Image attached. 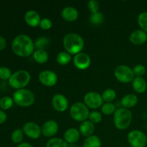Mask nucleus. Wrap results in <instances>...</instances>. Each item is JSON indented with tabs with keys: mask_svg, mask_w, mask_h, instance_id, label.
<instances>
[{
	"mask_svg": "<svg viewBox=\"0 0 147 147\" xmlns=\"http://www.w3.org/2000/svg\"><path fill=\"white\" fill-rule=\"evenodd\" d=\"M116 109H117L115 105L112 103H103V104L100 107V111H101V113L106 116H110L115 113Z\"/></svg>",
	"mask_w": 147,
	"mask_h": 147,
	"instance_id": "obj_31",
	"label": "nucleus"
},
{
	"mask_svg": "<svg viewBox=\"0 0 147 147\" xmlns=\"http://www.w3.org/2000/svg\"><path fill=\"white\" fill-rule=\"evenodd\" d=\"M34 49V42L27 34H19L14 37L11 42V50L19 57H27L32 55Z\"/></svg>",
	"mask_w": 147,
	"mask_h": 147,
	"instance_id": "obj_1",
	"label": "nucleus"
},
{
	"mask_svg": "<svg viewBox=\"0 0 147 147\" xmlns=\"http://www.w3.org/2000/svg\"><path fill=\"white\" fill-rule=\"evenodd\" d=\"M46 147H68V144L61 138H51L47 141Z\"/></svg>",
	"mask_w": 147,
	"mask_h": 147,
	"instance_id": "obj_25",
	"label": "nucleus"
},
{
	"mask_svg": "<svg viewBox=\"0 0 147 147\" xmlns=\"http://www.w3.org/2000/svg\"><path fill=\"white\" fill-rule=\"evenodd\" d=\"M88 10L90 11V14L98 12L99 11V9H100L99 1H96V0H90L88 3Z\"/></svg>",
	"mask_w": 147,
	"mask_h": 147,
	"instance_id": "obj_36",
	"label": "nucleus"
},
{
	"mask_svg": "<svg viewBox=\"0 0 147 147\" xmlns=\"http://www.w3.org/2000/svg\"><path fill=\"white\" fill-rule=\"evenodd\" d=\"M7 115L5 113V111L1 109H0V124H2L7 121Z\"/></svg>",
	"mask_w": 147,
	"mask_h": 147,
	"instance_id": "obj_38",
	"label": "nucleus"
},
{
	"mask_svg": "<svg viewBox=\"0 0 147 147\" xmlns=\"http://www.w3.org/2000/svg\"><path fill=\"white\" fill-rule=\"evenodd\" d=\"M24 22L31 27H37L40 25L41 17L40 14L35 10H29L24 14Z\"/></svg>",
	"mask_w": 147,
	"mask_h": 147,
	"instance_id": "obj_15",
	"label": "nucleus"
},
{
	"mask_svg": "<svg viewBox=\"0 0 147 147\" xmlns=\"http://www.w3.org/2000/svg\"><path fill=\"white\" fill-rule=\"evenodd\" d=\"M102 119H103V116L100 112L97 111H93L90 112V114L88 116V120L90 122L96 124V123H99L101 122Z\"/></svg>",
	"mask_w": 147,
	"mask_h": 147,
	"instance_id": "obj_33",
	"label": "nucleus"
},
{
	"mask_svg": "<svg viewBox=\"0 0 147 147\" xmlns=\"http://www.w3.org/2000/svg\"><path fill=\"white\" fill-rule=\"evenodd\" d=\"M38 80L41 84L46 87H53L57 84L58 77L54 71L45 70L40 72L38 75Z\"/></svg>",
	"mask_w": 147,
	"mask_h": 147,
	"instance_id": "obj_10",
	"label": "nucleus"
},
{
	"mask_svg": "<svg viewBox=\"0 0 147 147\" xmlns=\"http://www.w3.org/2000/svg\"><path fill=\"white\" fill-rule=\"evenodd\" d=\"M33 60L38 64H44L48 61L49 55L45 50L36 49L32 54Z\"/></svg>",
	"mask_w": 147,
	"mask_h": 147,
	"instance_id": "obj_22",
	"label": "nucleus"
},
{
	"mask_svg": "<svg viewBox=\"0 0 147 147\" xmlns=\"http://www.w3.org/2000/svg\"><path fill=\"white\" fill-rule=\"evenodd\" d=\"M76 147H83V146H76Z\"/></svg>",
	"mask_w": 147,
	"mask_h": 147,
	"instance_id": "obj_41",
	"label": "nucleus"
},
{
	"mask_svg": "<svg viewBox=\"0 0 147 147\" xmlns=\"http://www.w3.org/2000/svg\"><path fill=\"white\" fill-rule=\"evenodd\" d=\"M11 72L9 67L6 66H1L0 67V79L4 80H9L11 76Z\"/></svg>",
	"mask_w": 147,
	"mask_h": 147,
	"instance_id": "obj_35",
	"label": "nucleus"
},
{
	"mask_svg": "<svg viewBox=\"0 0 147 147\" xmlns=\"http://www.w3.org/2000/svg\"><path fill=\"white\" fill-rule=\"evenodd\" d=\"M101 140L96 135L86 137L83 144V147H101Z\"/></svg>",
	"mask_w": 147,
	"mask_h": 147,
	"instance_id": "obj_23",
	"label": "nucleus"
},
{
	"mask_svg": "<svg viewBox=\"0 0 147 147\" xmlns=\"http://www.w3.org/2000/svg\"><path fill=\"white\" fill-rule=\"evenodd\" d=\"M138 97L133 93H129L123 96L121 100V105L125 109H131L138 103Z\"/></svg>",
	"mask_w": 147,
	"mask_h": 147,
	"instance_id": "obj_20",
	"label": "nucleus"
},
{
	"mask_svg": "<svg viewBox=\"0 0 147 147\" xmlns=\"http://www.w3.org/2000/svg\"><path fill=\"white\" fill-rule=\"evenodd\" d=\"M89 21H90V24H93V25H100L104 21V16L100 11L93 13V14H90Z\"/></svg>",
	"mask_w": 147,
	"mask_h": 147,
	"instance_id": "obj_29",
	"label": "nucleus"
},
{
	"mask_svg": "<svg viewBox=\"0 0 147 147\" xmlns=\"http://www.w3.org/2000/svg\"><path fill=\"white\" fill-rule=\"evenodd\" d=\"M40 27L43 30H49L53 27V22L49 18L42 19L40 23Z\"/></svg>",
	"mask_w": 147,
	"mask_h": 147,
	"instance_id": "obj_37",
	"label": "nucleus"
},
{
	"mask_svg": "<svg viewBox=\"0 0 147 147\" xmlns=\"http://www.w3.org/2000/svg\"><path fill=\"white\" fill-rule=\"evenodd\" d=\"M102 98L105 103H112L116 98V92L112 88H107L102 93Z\"/></svg>",
	"mask_w": 147,
	"mask_h": 147,
	"instance_id": "obj_26",
	"label": "nucleus"
},
{
	"mask_svg": "<svg viewBox=\"0 0 147 147\" xmlns=\"http://www.w3.org/2000/svg\"><path fill=\"white\" fill-rule=\"evenodd\" d=\"M137 22L141 30L147 33V11H143L139 14Z\"/></svg>",
	"mask_w": 147,
	"mask_h": 147,
	"instance_id": "obj_32",
	"label": "nucleus"
},
{
	"mask_svg": "<svg viewBox=\"0 0 147 147\" xmlns=\"http://www.w3.org/2000/svg\"><path fill=\"white\" fill-rule=\"evenodd\" d=\"M91 64V59L90 56L86 53H78L73 57V65L77 69L84 70L88 68Z\"/></svg>",
	"mask_w": 147,
	"mask_h": 147,
	"instance_id": "obj_12",
	"label": "nucleus"
},
{
	"mask_svg": "<svg viewBox=\"0 0 147 147\" xmlns=\"http://www.w3.org/2000/svg\"><path fill=\"white\" fill-rule=\"evenodd\" d=\"M114 76L116 80L121 83H131L135 78L132 68L125 65H121L116 67Z\"/></svg>",
	"mask_w": 147,
	"mask_h": 147,
	"instance_id": "obj_7",
	"label": "nucleus"
},
{
	"mask_svg": "<svg viewBox=\"0 0 147 147\" xmlns=\"http://www.w3.org/2000/svg\"><path fill=\"white\" fill-rule=\"evenodd\" d=\"M132 70H133V73L135 77L143 78V76H144L146 72V67L142 64H138L135 65L132 68Z\"/></svg>",
	"mask_w": 147,
	"mask_h": 147,
	"instance_id": "obj_34",
	"label": "nucleus"
},
{
	"mask_svg": "<svg viewBox=\"0 0 147 147\" xmlns=\"http://www.w3.org/2000/svg\"><path fill=\"white\" fill-rule=\"evenodd\" d=\"M7 45V40L4 37L0 35V50H3L6 48Z\"/></svg>",
	"mask_w": 147,
	"mask_h": 147,
	"instance_id": "obj_39",
	"label": "nucleus"
},
{
	"mask_svg": "<svg viewBox=\"0 0 147 147\" xmlns=\"http://www.w3.org/2000/svg\"><path fill=\"white\" fill-rule=\"evenodd\" d=\"M31 80V76L28 71L25 70H20L11 74L9 79V85L12 88L17 90L25 88L26 86Z\"/></svg>",
	"mask_w": 147,
	"mask_h": 147,
	"instance_id": "obj_4",
	"label": "nucleus"
},
{
	"mask_svg": "<svg viewBox=\"0 0 147 147\" xmlns=\"http://www.w3.org/2000/svg\"><path fill=\"white\" fill-rule=\"evenodd\" d=\"M42 134L47 138L54 136L58 132L59 125L55 120H48L43 123L41 127Z\"/></svg>",
	"mask_w": 147,
	"mask_h": 147,
	"instance_id": "obj_14",
	"label": "nucleus"
},
{
	"mask_svg": "<svg viewBox=\"0 0 147 147\" xmlns=\"http://www.w3.org/2000/svg\"><path fill=\"white\" fill-rule=\"evenodd\" d=\"M79 13L76 8L73 7H66L61 11V17L67 22H74L78 18Z\"/></svg>",
	"mask_w": 147,
	"mask_h": 147,
	"instance_id": "obj_18",
	"label": "nucleus"
},
{
	"mask_svg": "<svg viewBox=\"0 0 147 147\" xmlns=\"http://www.w3.org/2000/svg\"><path fill=\"white\" fill-rule=\"evenodd\" d=\"M24 132L23 130L21 129H17L11 134V142L17 144H20L22 143V141L24 139Z\"/></svg>",
	"mask_w": 147,
	"mask_h": 147,
	"instance_id": "obj_28",
	"label": "nucleus"
},
{
	"mask_svg": "<svg viewBox=\"0 0 147 147\" xmlns=\"http://www.w3.org/2000/svg\"><path fill=\"white\" fill-rule=\"evenodd\" d=\"M127 140L131 147H145L147 144V136L140 130H133L129 132Z\"/></svg>",
	"mask_w": 147,
	"mask_h": 147,
	"instance_id": "obj_8",
	"label": "nucleus"
},
{
	"mask_svg": "<svg viewBox=\"0 0 147 147\" xmlns=\"http://www.w3.org/2000/svg\"><path fill=\"white\" fill-rule=\"evenodd\" d=\"M79 131L80 135L85 136V137H88V136L93 135L95 131V126L92 122L89 120H86L80 123L79 126Z\"/></svg>",
	"mask_w": 147,
	"mask_h": 147,
	"instance_id": "obj_19",
	"label": "nucleus"
},
{
	"mask_svg": "<svg viewBox=\"0 0 147 147\" xmlns=\"http://www.w3.org/2000/svg\"><path fill=\"white\" fill-rule=\"evenodd\" d=\"M132 113L129 109L119 108L113 113V123L119 130H125L130 126L132 122Z\"/></svg>",
	"mask_w": 147,
	"mask_h": 147,
	"instance_id": "obj_3",
	"label": "nucleus"
},
{
	"mask_svg": "<svg viewBox=\"0 0 147 147\" xmlns=\"http://www.w3.org/2000/svg\"><path fill=\"white\" fill-rule=\"evenodd\" d=\"M17 147H34L31 144L27 143V142H22L17 146Z\"/></svg>",
	"mask_w": 147,
	"mask_h": 147,
	"instance_id": "obj_40",
	"label": "nucleus"
},
{
	"mask_svg": "<svg viewBox=\"0 0 147 147\" xmlns=\"http://www.w3.org/2000/svg\"><path fill=\"white\" fill-rule=\"evenodd\" d=\"M131 83L134 90L137 93H144L147 90V82L144 78L135 77Z\"/></svg>",
	"mask_w": 147,
	"mask_h": 147,
	"instance_id": "obj_21",
	"label": "nucleus"
},
{
	"mask_svg": "<svg viewBox=\"0 0 147 147\" xmlns=\"http://www.w3.org/2000/svg\"><path fill=\"white\" fill-rule=\"evenodd\" d=\"M80 133L78 129L76 128H70L67 129L64 134V140L70 144H73L80 139Z\"/></svg>",
	"mask_w": 147,
	"mask_h": 147,
	"instance_id": "obj_17",
	"label": "nucleus"
},
{
	"mask_svg": "<svg viewBox=\"0 0 147 147\" xmlns=\"http://www.w3.org/2000/svg\"><path fill=\"white\" fill-rule=\"evenodd\" d=\"M63 44L65 50L70 55H76L81 53L84 47V40L80 34L70 32L65 34L63 38Z\"/></svg>",
	"mask_w": 147,
	"mask_h": 147,
	"instance_id": "obj_2",
	"label": "nucleus"
},
{
	"mask_svg": "<svg viewBox=\"0 0 147 147\" xmlns=\"http://www.w3.org/2000/svg\"><path fill=\"white\" fill-rule=\"evenodd\" d=\"M50 40L47 37H40L34 41V47L37 50H45L50 45Z\"/></svg>",
	"mask_w": 147,
	"mask_h": 147,
	"instance_id": "obj_30",
	"label": "nucleus"
},
{
	"mask_svg": "<svg viewBox=\"0 0 147 147\" xmlns=\"http://www.w3.org/2000/svg\"><path fill=\"white\" fill-rule=\"evenodd\" d=\"M71 55L66 51L60 52L56 56V61L60 65H66L71 60Z\"/></svg>",
	"mask_w": 147,
	"mask_h": 147,
	"instance_id": "obj_24",
	"label": "nucleus"
},
{
	"mask_svg": "<svg viewBox=\"0 0 147 147\" xmlns=\"http://www.w3.org/2000/svg\"><path fill=\"white\" fill-rule=\"evenodd\" d=\"M83 103L87 106L88 109H99L103 104V100L101 94L97 92L91 91L86 93L83 98Z\"/></svg>",
	"mask_w": 147,
	"mask_h": 147,
	"instance_id": "obj_9",
	"label": "nucleus"
},
{
	"mask_svg": "<svg viewBox=\"0 0 147 147\" xmlns=\"http://www.w3.org/2000/svg\"><path fill=\"white\" fill-rule=\"evenodd\" d=\"M14 102L12 97L10 96H3L0 99V109L3 111H7L11 109Z\"/></svg>",
	"mask_w": 147,
	"mask_h": 147,
	"instance_id": "obj_27",
	"label": "nucleus"
},
{
	"mask_svg": "<svg viewBox=\"0 0 147 147\" xmlns=\"http://www.w3.org/2000/svg\"><path fill=\"white\" fill-rule=\"evenodd\" d=\"M14 103L20 107H29L34 104L35 96L33 92L27 88L17 90L13 93Z\"/></svg>",
	"mask_w": 147,
	"mask_h": 147,
	"instance_id": "obj_5",
	"label": "nucleus"
},
{
	"mask_svg": "<svg viewBox=\"0 0 147 147\" xmlns=\"http://www.w3.org/2000/svg\"><path fill=\"white\" fill-rule=\"evenodd\" d=\"M24 135L31 139H38L42 135L41 127L37 123L32 121H28L22 127Z\"/></svg>",
	"mask_w": 147,
	"mask_h": 147,
	"instance_id": "obj_11",
	"label": "nucleus"
},
{
	"mask_svg": "<svg viewBox=\"0 0 147 147\" xmlns=\"http://www.w3.org/2000/svg\"><path fill=\"white\" fill-rule=\"evenodd\" d=\"M52 106L56 111L63 113L68 109V100L64 95L57 93L54 95L52 98Z\"/></svg>",
	"mask_w": 147,
	"mask_h": 147,
	"instance_id": "obj_13",
	"label": "nucleus"
},
{
	"mask_svg": "<svg viewBox=\"0 0 147 147\" xmlns=\"http://www.w3.org/2000/svg\"><path fill=\"white\" fill-rule=\"evenodd\" d=\"M89 109L83 102H76L70 108V115L72 119L78 122H83L88 119Z\"/></svg>",
	"mask_w": 147,
	"mask_h": 147,
	"instance_id": "obj_6",
	"label": "nucleus"
},
{
	"mask_svg": "<svg viewBox=\"0 0 147 147\" xmlns=\"http://www.w3.org/2000/svg\"><path fill=\"white\" fill-rule=\"evenodd\" d=\"M129 41L134 45H142L147 41V33L142 30H136L129 35Z\"/></svg>",
	"mask_w": 147,
	"mask_h": 147,
	"instance_id": "obj_16",
	"label": "nucleus"
}]
</instances>
